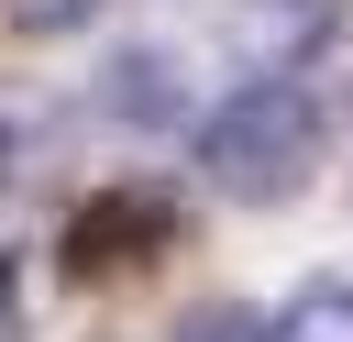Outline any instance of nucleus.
<instances>
[{
	"instance_id": "nucleus-1",
	"label": "nucleus",
	"mask_w": 353,
	"mask_h": 342,
	"mask_svg": "<svg viewBox=\"0 0 353 342\" xmlns=\"http://www.w3.org/2000/svg\"><path fill=\"white\" fill-rule=\"evenodd\" d=\"M199 177H210L232 210H287V199L320 177V110H309V88H287V77L232 88V99L199 121Z\"/></svg>"
},
{
	"instance_id": "nucleus-2",
	"label": "nucleus",
	"mask_w": 353,
	"mask_h": 342,
	"mask_svg": "<svg viewBox=\"0 0 353 342\" xmlns=\"http://www.w3.org/2000/svg\"><path fill=\"white\" fill-rule=\"evenodd\" d=\"M165 243H176V199L121 177V188H99V199L66 221V276H77V287H110V276H143Z\"/></svg>"
},
{
	"instance_id": "nucleus-3",
	"label": "nucleus",
	"mask_w": 353,
	"mask_h": 342,
	"mask_svg": "<svg viewBox=\"0 0 353 342\" xmlns=\"http://www.w3.org/2000/svg\"><path fill=\"white\" fill-rule=\"evenodd\" d=\"M99 110H121V121H176V110H188L176 55H165V44H121V55L99 66Z\"/></svg>"
},
{
	"instance_id": "nucleus-4",
	"label": "nucleus",
	"mask_w": 353,
	"mask_h": 342,
	"mask_svg": "<svg viewBox=\"0 0 353 342\" xmlns=\"http://www.w3.org/2000/svg\"><path fill=\"white\" fill-rule=\"evenodd\" d=\"M55 132H66V121H55L44 88H0V199L33 188V177L55 165Z\"/></svg>"
},
{
	"instance_id": "nucleus-5",
	"label": "nucleus",
	"mask_w": 353,
	"mask_h": 342,
	"mask_svg": "<svg viewBox=\"0 0 353 342\" xmlns=\"http://www.w3.org/2000/svg\"><path fill=\"white\" fill-rule=\"evenodd\" d=\"M276 342H353V276H309L276 309Z\"/></svg>"
},
{
	"instance_id": "nucleus-6",
	"label": "nucleus",
	"mask_w": 353,
	"mask_h": 342,
	"mask_svg": "<svg viewBox=\"0 0 353 342\" xmlns=\"http://www.w3.org/2000/svg\"><path fill=\"white\" fill-rule=\"evenodd\" d=\"M309 33H320V0H265V11H243V44H254V55L309 44Z\"/></svg>"
},
{
	"instance_id": "nucleus-7",
	"label": "nucleus",
	"mask_w": 353,
	"mask_h": 342,
	"mask_svg": "<svg viewBox=\"0 0 353 342\" xmlns=\"http://www.w3.org/2000/svg\"><path fill=\"white\" fill-rule=\"evenodd\" d=\"M176 342H276V320H254L243 298H210V309L176 320Z\"/></svg>"
},
{
	"instance_id": "nucleus-8",
	"label": "nucleus",
	"mask_w": 353,
	"mask_h": 342,
	"mask_svg": "<svg viewBox=\"0 0 353 342\" xmlns=\"http://www.w3.org/2000/svg\"><path fill=\"white\" fill-rule=\"evenodd\" d=\"M0 11H11V33H33V44H44V33H77V22H99L110 0H0Z\"/></svg>"
},
{
	"instance_id": "nucleus-9",
	"label": "nucleus",
	"mask_w": 353,
	"mask_h": 342,
	"mask_svg": "<svg viewBox=\"0 0 353 342\" xmlns=\"http://www.w3.org/2000/svg\"><path fill=\"white\" fill-rule=\"evenodd\" d=\"M0 342H22V276L0 265Z\"/></svg>"
}]
</instances>
